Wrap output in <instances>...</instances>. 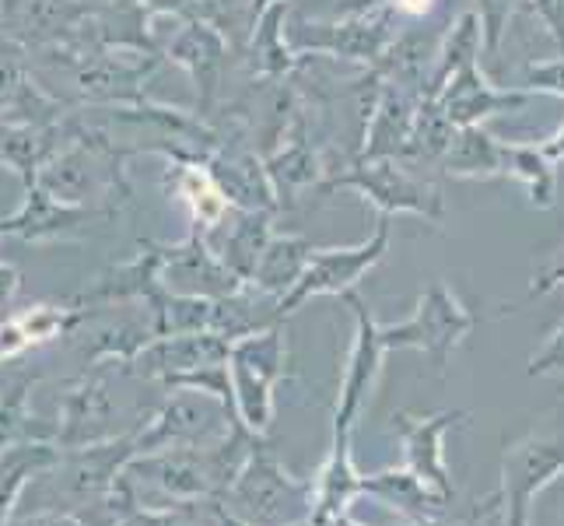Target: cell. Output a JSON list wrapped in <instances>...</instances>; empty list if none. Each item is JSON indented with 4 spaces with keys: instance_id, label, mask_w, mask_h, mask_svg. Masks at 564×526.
<instances>
[{
    "instance_id": "9",
    "label": "cell",
    "mask_w": 564,
    "mask_h": 526,
    "mask_svg": "<svg viewBox=\"0 0 564 526\" xmlns=\"http://www.w3.org/2000/svg\"><path fill=\"white\" fill-rule=\"evenodd\" d=\"M116 207H88V204H67L61 197H53L46 186H25V197L18 204L14 214L0 218V236H18L25 243H56V239H74L91 222L112 218Z\"/></svg>"
},
{
    "instance_id": "6",
    "label": "cell",
    "mask_w": 564,
    "mask_h": 526,
    "mask_svg": "<svg viewBox=\"0 0 564 526\" xmlns=\"http://www.w3.org/2000/svg\"><path fill=\"white\" fill-rule=\"evenodd\" d=\"M358 190L361 197L372 204L379 214H417L442 225V193L435 186H427L424 180H414L403 165L393 159H361L351 172H340L337 180H329L323 190Z\"/></svg>"
},
{
    "instance_id": "42",
    "label": "cell",
    "mask_w": 564,
    "mask_h": 526,
    "mask_svg": "<svg viewBox=\"0 0 564 526\" xmlns=\"http://www.w3.org/2000/svg\"><path fill=\"white\" fill-rule=\"evenodd\" d=\"M540 148H543V154H547V159H551L554 165H561V162H564V124H561Z\"/></svg>"
},
{
    "instance_id": "8",
    "label": "cell",
    "mask_w": 564,
    "mask_h": 526,
    "mask_svg": "<svg viewBox=\"0 0 564 526\" xmlns=\"http://www.w3.org/2000/svg\"><path fill=\"white\" fill-rule=\"evenodd\" d=\"M221 418L236 421L239 415L228 411V404L200 394V389H172L162 411L138 432V457L176 450V446H207L221 428Z\"/></svg>"
},
{
    "instance_id": "32",
    "label": "cell",
    "mask_w": 564,
    "mask_h": 526,
    "mask_svg": "<svg viewBox=\"0 0 564 526\" xmlns=\"http://www.w3.org/2000/svg\"><path fill=\"white\" fill-rule=\"evenodd\" d=\"M29 77L25 71V46L18 43L14 35L0 32V109L8 106V99L14 95V88Z\"/></svg>"
},
{
    "instance_id": "17",
    "label": "cell",
    "mask_w": 564,
    "mask_h": 526,
    "mask_svg": "<svg viewBox=\"0 0 564 526\" xmlns=\"http://www.w3.org/2000/svg\"><path fill=\"white\" fill-rule=\"evenodd\" d=\"M442 169L456 180H498L509 172V154L505 141L484 127H459L449 151L442 154Z\"/></svg>"
},
{
    "instance_id": "16",
    "label": "cell",
    "mask_w": 564,
    "mask_h": 526,
    "mask_svg": "<svg viewBox=\"0 0 564 526\" xmlns=\"http://www.w3.org/2000/svg\"><path fill=\"white\" fill-rule=\"evenodd\" d=\"M35 379V373L4 376V386H0V453L22 442H53L56 436V425L39 418L29 404Z\"/></svg>"
},
{
    "instance_id": "36",
    "label": "cell",
    "mask_w": 564,
    "mask_h": 526,
    "mask_svg": "<svg viewBox=\"0 0 564 526\" xmlns=\"http://www.w3.org/2000/svg\"><path fill=\"white\" fill-rule=\"evenodd\" d=\"M186 505H189V502L176 505V509H165V513H159V509H138V513H133V516H130L127 523H120V526H193Z\"/></svg>"
},
{
    "instance_id": "27",
    "label": "cell",
    "mask_w": 564,
    "mask_h": 526,
    "mask_svg": "<svg viewBox=\"0 0 564 526\" xmlns=\"http://www.w3.org/2000/svg\"><path fill=\"white\" fill-rule=\"evenodd\" d=\"M67 116V106L61 99H53L43 88H39L32 77H25L22 85L14 88L8 106L0 109V124L8 130L11 127H53Z\"/></svg>"
},
{
    "instance_id": "1",
    "label": "cell",
    "mask_w": 564,
    "mask_h": 526,
    "mask_svg": "<svg viewBox=\"0 0 564 526\" xmlns=\"http://www.w3.org/2000/svg\"><path fill=\"white\" fill-rule=\"evenodd\" d=\"M133 457H138V432L61 450V457L29 484V498L35 505L32 513L61 509L85 516L88 509L109 498V492L116 489V481H120Z\"/></svg>"
},
{
    "instance_id": "28",
    "label": "cell",
    "mask_w": 564,
    "mask_h": 526,
    "mask_svg": "<svg viewBox=\"0 0 564 526\" xmlns=\"http://www.w3.org/2000/svg\"><path fill=\"white\" fill-rule=\"evenodd\" d=\"M453 138H456L453 120L445 116V109L438 106L435 95H424L421 106H417L411 144H406L403 154H414V159H442V154L449 151Z\"/></svg>"
},
{
    "instance_id": "41",
    "label": "cell",
    "mask_w": 564,
    "mask_h": 526,
    "mask_svg": "<svg viewBox=\"0 0 564 526\" xmlns=\"http://www.w3.org/2000/svg\"><path fill=\"white\" fill-rule=\"evenodd\" d=\"M501 505H505V526H530L527 502H501Z\"/></svg>"
},
{
    "instance_id": "37",
    "label": "cell",
    "mask_w": 564,
    "mask_h": 526,
    "mask_svg": "<svg viewBox=\"0 0 564 526\" xmlns=\"http://www.w3.org/2000/svg\"><path fill=\"white\" fill-rule=\"evenodd\" d=\"M554 288H564V246L557 249V257L540 270L530 285V296H547Z\"/></svg>"
},
{
    "instance_id": "24",
    "label": "cell",
    "mask_w": 564,
    "mask_h": 526,
    "mask_svg": "<svg viewBox=\"0 0 564 526\" xmlns=\"http://www.w3.org/2000/svg\"><path fill=\"white\" fill-rule=\"evenodd\" d=\"M267 243H270V214L267 211H246L236 225V232H231L228 243H225L221 260L239 281H252Z\"/></svg>"
},
{
    "instance_id": "29",
    "label": "cell",
    "mask_w": 564,
    "mask_h": 526,
    "mask_svg": "<svg viewBox=\"0 0 564 526\" xmlns=\"http://www.w3.org/2000/svg\"><path fill=\"white\" fill-rule=\"evenodd\" d=\"M316 172H319L316 169V154L302 144V138H295V144H291L288 151H281L278 159L267 162V175H270V183H274V193L281 201L291 197L299 186L313 183Z\"/></svg>"
},
{
    "instance_id": "7",
    "label": "cell",
    "mask_w": 564,
    "mask_h": 526,
    "mask_svg": "<svg viewBox=\"0 0 564 526\" xmlns=\"http://www.w3.org/2000/svg\"><path fill=\"white\" fill-rule=\"evenodd\" d=\"M123 362H99L85 365V373L70 379L61 394V415H56V436L53 442L61 450L74 446H91L112 439L116 421V397H112V373Z\"/></svg>"
},
{
    "instance_id": "12",
    "label": "cell",
    "mask_w": 564,
    "mask_h": 526,
    "mask_svg": "<svg viewBox=\"0 0 564 526\" xmlns=\"http://www.w3.org/2000/svg\"><path fill=\"white\" fill-rule=\"evenodd\" d=\"M459 421H466V411H438V415L400 411V415H393V425L403 439L406 471L417 474L424 484H432V489L449 502H453V481H449V466H445L442 439H445V432H453Z\"/></svg>"
},
{
    "instance_id": "38",
    "label": "cell",
    "mask_w": 564,
    "mask_h": 526,
    "mask_svg": "<svg viewBox=\"0 0 564 526\" xmlns=\"http://www.w3.org/2000/svg\"><path fill=\"white\" fill-rule=\"evenodd\" d=\"M18 291H22V270L8 260H0V320L8 316V309L18 299Z\"/></svg>"
},
{
    "instance_id": "34",
    "label": "cell",
    "mask_w": 564,
    "mask_h": 526,
    "mask_svg": "<svg viewBox=\"0 0 564 526\" xmlns=\"http://www.w3.org/2000/svg\"><path fill=\"white\" fill-rule=\"evenodd\" d=\"M554 373H564V320L530 358V376H554Z\"/></svg>"
},
{
    "instance_id": "39",
    "label": "cell",
    "mask_w": 564,
    "mask_h": 526,
    "mask_svg": "<svg viewBox=\"0 0 564 526\" xmlns=\"http://www.w3.org/2000/svg\"><path fill=\"white\" fill-rule=\"evenodd\" d=\"M8 526H88V523L82 516H74V513L50 509V513H32L25 519H11Z\"/></svg>"
},
{
    "instance_id": "2",
    "label": "cell",
    "mask_w": 564,
    "mask_h": 526,
    "mask_svg": "<svg viewBox=\"0 0 564 526\" xmlns=\"http://www.w3.org/2000/svg\"><path fill=\"white\" fill-rule=\"evenodd\" d=\"M308 498H313V484H299L295 477H288L278 457L270 453V446L260 439L221 505L249 526H288L302 513L313 516Z\"/></svg>"
},
{
    "instance_id": "18",
    "label": "cell",
    "mask_w": 564,
    "mask_h": 526,
    "mask_svg": "<svg viewBox=\"0 0 564 526\" xmlns=\"http://www.w3.org/2000/svg\"><path fill=\"white\" fill-rule=\"evenodd\" d=\"M61 457L56 442H22L0 453V526L14 519V505L22 502L29 484Z\"/></svg>"
},
{
    "instance_id": "23",
    "label": "cell",
    "mask_w": 564,
    "mask_h": 526,
    "mask_svg": "<svg viewBox=\"0 0 564 526\" xmlns=\"http://www.w3.org/2000/svg\"><path fill=\"white\" fill-rule=\"evenodd\" d=\"M505 154H509V172L516 183H522L533 207L551 211L557 201V165L543 154L540 144H509L505 141Z\"/></svg>"
},
{
    "instance_id": "30",
    "label": "cell",
    "mask_w": 564,
    "mask_h": 526,
    "mask_svg": "<svg viewBox=\"0 0 564 526\" xmlns=\"http://www.w3.org/2000/svg\"><path fill=\"white\" fill-rule=\"evenodd\" d=\"M288 8V0H274V8H267L257 22V39H252V56L260 61V71L263 74H284L291 67L288 53L281 46V32H278V22Z\"/></svg>"
},
{
    "instance_id": "19",
    "label": "cell",
    "mask_w": 564,
    "mask_h": 526,
    "mask_svg": "<svg viewBox=\"0 0 564 526\" xmlns=\"http://www.w3.org/2000/svg\"><path fill=\"white\" fill-rule=\"evenodd\" d=\"M361 492L376 495L389 505H397L400 513L414 516V519H432L438 516L449 498L438 495L432 484H424L417 474L411 471H382V474H372V477H361Z\"/></svg>"
},
{
    "instance_id": "15",
    "label": "cell",
    "mask_w": 564,
    "mask_h": 526,
    "mask_svg": "<svg viewBox=\"0 0 564 526\" xmlns=\"http://www.w3.org/2000/svg\"><path fill=\"white\" fill-rule=\"evenodd\" d=\"M169 56L180 67L189 71L200 92V112H210L214 99H218V82L225 67V39L210 22H189L176 39H172Z\"/></svg>"
},
{
    "instance_id": "13",
    "label": "cell",
    "mask_w": 564,
    "mask_h": 526,
    "mask_svg": "<svg viewBox=\"0 0 564 526\" xmlns=\"http://www.w3.org/2000/svg\"><path fill=\"white\" fill-rule=\"evenodd\" d=\"M564 474V439L527 436L501 457V492L495 502H533Z\"/></svg>"
},
{
    "instance_id": "10",
    "label": "cell",
    "mask_w": 564,
    "mask_h": 526,
    "mask_svg": "<svg viewBox=\"0 0 564 526\" xmlns=\"http://www.w3.org/2000/svg\"><path fill=\"white\" fill-rule=\"evenodd\" d=\"M228 351H231V344L214 334V330L154 337L151 344H144L138 355H133V362H127V376H144V379H159V383L172 386L189 373H200L207 365L228 362Z\"/></svg>"
},
{
    "instance_id": "33",
    "label": "cell",
    "mask_w": 564,
    "mask_h": 526,
    "mask_svg": "<svg viewBox=\"0 0 564 526\" xmlns=\"http://www.w3.org/2000/svg\"><path fill=\"white\" fill-rule=\"evenodd\" d=\"M522 85L527 92H540V95H554V99H564V56L557 61H540L522 71Z\"/></svg>"
},
{
    "instance_id": "35",
    "label": "cell",
    "mask_w": 564,
    "mask_h": 526,
    "mask_svg": "<svg viewBox=\"0 0 564 526\" xmlns=\"http://www.w3.org/2000/svg\"><path fill=\"white\" fill-rule=\"evenodd\" d=\"M25 351H32V341L25 337L22 323H18L14 316H4L0 320V365L18 362Z\"/></svg>"
},
{
    "instance_id": "21",
    "label": "cell",
    "mask_w": 564,
    "mask_h": 526,
    "mask_svg": "<svg viewBox=\"0 0 564 526\" xmlns=\"http://www.w3.org/2000/svg\"><path fill=\"white\" fill-rule=\"evenodd\" d=\"M95 151L85 144H67L53 154V159L39 172V186H46L53 197H61L67 204H85L88 193L95 190V169H91Z\"/></svg>"
},
{
    "instance_id": "14",
    "label": "cell",
    "mask_w": 564,
    "mask_h": 526,
    "mask_svg": "<svg viewBox=\"0 0 564 526\" xmlns=\"http://www.w3.org/2000/svg\"><path fill=\"white\" fill-rule=\"evenodd\" d=\"M530 95L533 92L527 88H495L474 61L463 71H456L449 77V85H445L435 99L445 109V116L453 120V127L459 130V127H480L495 112L519 109L522 103H530Z\"/></svg>"
},
{
    "instance_id": "40",
    "label": "cell",
    "mask_w": 564,
    "mask_h": 526,
    "mask_svg": "<svg viewBox=\"0 0 564 526\" xmlns=\"http://www.w3.org/2000/svg\"><path fill=\"white\" fill-rule=\"evenodd\" d=\"M138 4L144 14V25H148L154 14H183L189 8V0H138Z\"/></svg>"
},
{
    "instance_id": "31",
    "label": "cell",
    "mask_w": 564,
    "mask_h": 526,
    "mask_svg": "<svg viewBox=\"0 0 564 526\" xmlns=\"http://www.w3.org/2000/svg\"><path fill=\"white\" fill-rule=\"evenodd\" d=\"M519 4L522 0H477V18H480V29H484V53L488 56H498L505 29H509Z\"/></svg>"
},
{
    "instance_id": "43",
    "label": "cell",
    "mask_w": 564,
    "mask_h": 526,
    "mask_svg": "<svg viewBox=\"0 0 564 526\" xmlns=\"http://www.w3.org/2000/svg\"><path fill=\"white\" fill-rule=\"evenodd\" d=\"M0 386H4V365H0Z\"/></svg>"
},
{
    "instance_id": "3",
    "label": "cell",
    "mask_w": 564,
    "mask_h": 526,
    "mask_svg": "<svg viewBox=\"0 0 564 526\" xmlns=\"http://www.w3.org/2000/svg\"><path fill=\"white\" fill-rule=\"evenodd\" d=\"M228 376L236 389V411L252 428L267 432L274 421V386L284 376V334L278 326L249 334L228 351Z\"/></svg>"
},
{
    "instance_id": "26",
    "label": "cell",
    "mask_w": 564,
    "mask_h": 526,
    "mask_svg": "<svg viewBox=\"0 0 564 526\" xmlns=\"http://www.w3.org/2000/svg\"><path fill=\"white\" fill-rule=\"evenodd\" d=\"M480 43H484L480 18H477V11H466L456 22V29L449 32V39L442 43V50H438V71L432 77V88H427V95H438L445 85H449V77L456 71H463L466 64H474L480 56Z\"/></svg>"
},
{
    "instance_id": "20",
    "label": "cell",
    "mask_w": 564,
    "mask_h": 526,
    "mask_svg": "<svg viewBox=\"0 0 564 526\" xmlns=\"http://www.w3.org/2000/svg\"><path fill=\"white\" fill-rule=\"evenodd\" d=\"M308 257H313V243H308V239H302V236H274L267 243L263 257L257 264V275H252V281H246V285H257L260 291H267V296H281L284 299L288 291L299 285Z\"/></svg>"
},
{
    "instance_id": "22",
    "label": "cell",
    "mask_w": 564,
    "mask_h": 526,
    "mask_svg": "<svg viewBox=\"0 0 564 526\" xmlns=\"http://www.w3.org/2000/svg\"><path fill=\"white\" fill-rule=\"evenodd\" d=\"M417 120V106L406 99L403 92H386V99L376 109L372 133H368V148L361 159H393L397 151H406Z\"/></svg>"
},
{
    "instance_id": "4",
    "label": "cell",
    "mask_w": 564,
    "mask_h": 526,
    "mask_svg": "<svg viewBox=\"0 0 564 526\" xmlns=\"http://www.w3.org/2000/svg\"><path fill=\"white\" fill-rule=\"evenodd\" d=\"M474 326H477V316L453 296V288L445 281H435L417 299V309L411 320L397 323V326H379V334H382L386 351L417 347L424 355H432L438 373H445V368H449V355Z\"/></svg>"
},
{
    "instance_id": "5",
    "label": "cell",
    "mask_w": 564,
    "mask_h": 526,
    "mask_svg": "<svg viewBox=\"0 0 564 526\" xmlns=\"http://www.w3.org/2000/svg\"><path fill=\"white\" fill-rule=\"evenodd\" d=\"M389 249V214H379L376 232L358 246H344V249H313L299 285L288 291L278 302V320L295 313V309L316 296H347L355 291L358 281L372 270Z\"/></svg>"
},
{
    "instance_id": "11",
    "label": "cell",
    "mask_w": 564,
    "mask_h": 526,
    "mask_svg": "<svg viewBox=\"0 0 564 526\" xmlns=\"http://www.w3.org/2000/svg\"><path fill=\"white\" fill-rule=\"evenodd\" d=\"M344 302L351 305V313L358 320V334H355V347L347 355V373H344V386H340V404H337V428L334 436H351L355 418L361 415L365 400L372 397L376 379L382 373V334H379V323L368 313L365 299L358 291H347Z\"/></svg>"
},
{
    "instance_id": "25",
    "label": "cell",
    "mask_w": 564,
    "mask_h": 526,
    "mask_svg": "<svg viewBox=\"0 0 564 526\" xmlns=\"http://www.w3.org/2000/svg\"><path fill=\"white\" fill-rule=\"evenodd\" d=\"M172 183H176V193L189 204L193 225L214 228L221 222V214L228 211V197L221 193V186L214 183L207 165H176V180Z\"/></svg>"
}]
</instances>
